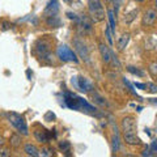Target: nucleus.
Returning <instances> with one entry per match:
<instances>
[{
	"instance_id": "1",
	"label": "nucleus",
	"mask_w": 157,
	"mask_h": 157,
	"mask_svg": "<svg viewBox=\"0 0 157 157\" xmlns=\"http://www.w3.org/2000/svg\"><path fill=\"white\" fill-rule=\"evenodd\" d=\"M66 104L70 109L73 110H80V111H88V113H93L96 111V109L93 106H90L88 102L81 97H77L76 94L72 93H66Z\"/></svg>"
},
{
	"instance_id": "2",
	"label": "nucleus",
	"mask_w": 157,
	"mask_h": 157,
	"mask_svg": "<svg viewBox=\"0 0 157 157\" xmlns=\"http://www.w3.org/2000/svg\"><path fill=\"white\" fill-rule=\"evenodd\" d=\"M88 11L93 21L100 22L105 20V9L101 0H88Z\"/></svg>"
},
{
	"instance_id": "3",
	"label": "nucleus",
	"mask_w": 157,
	"mask_h": 157,
	"mask_svg": "<svg viewBox=\"0 0 157 157\" xmlns=\"http://www.w3.org/2000/svg\"><path fill=\"white\" fill-rule=\"evenodd\" d=\"M56 54H58V58L60 59V60H63V62L78 63V58L76 55V52L67 45H59L58 50H56Z\"/></svg>"
},
{
	"instance_id": "4",
	"label": "nucleus",
	"mask_w": 157,
	"mask_h": 157,
	"mask_svg": "<svg viewBox=\"0 0 157 157\" xmlns=\"http://www.w3.org/2000/svg\"><path fill=\"white\" fill-rule=\"evenodd\" d=\"M8 117H9V122H11V124L20 132V134H22V135H28L29 134L26 122L21 115L16 114V113H11Z\"/></svg>"
},
{
	"instance_id": "5",
	"label": "nucleus",
	"mask_w": 157,
	"mask_h": 157,
	"mask_svg": "<svg viewBox=\"0 0 157 157\" xmlns=\"http://www.w3.org/2000/svg\"><path fill=\"white\" fill-rule=\"evenodd\" d=\"M72 84L75 85L76 89H78L82 93H89L93 89V85L92 82L88 80V78L82 77V76H78V77H72Z\"/></svg>"
},
{
	"instance_id": "6",
	"label": "nucleus",
	"mask_w": 157,
	"mask_h": 157,
	"mask_svg": "<svg viewBox=\"0 0 157 157\" xmlns=\"http://www.w3.org/2000/svg\"><path fill=\"white\" fill-rule=\"evenodd\" d=\"M73 47H75L76 52L78 54V56H80L82 60L89 62V51H88V47L84 45V42L75 39V41H73Z\"/></svg>"
},
{
	"instance_id": "7",
	"label": "nucleus",
	"mask_w": 157,
	"mask_h": 157,
	"mask_svg": "<svg viewBox=\"0 0 157 157\" xmlns=\"http://www.w3.org/2000/svg\"><path fill=\"white\" fill-rule=\"evenodd\" d=\"M122 131L123 134H128V132H136V123L132 117H126L122 119Z\"/></svg>"
},
{
	"instance_id": "8",
	"label": "nucleus",
	"mask_w": 157,
	"mask_h": 157,
	"mask_svg": "<svg viewBox=\"0 0 157 157\" xmlns=\"http://www.w3.org/2000/svg\"><path fill=\"white\" fill-rule=\"evenodd\" d=\"M156 21H157V12L155 9H148L143 16V25L152 26V25H155Z\"/></svg>"
},
{
	"instance_id": "9",
	"label": "nucleus",
	"mask_w": 157,
	"mask_h": 157,
	"mask_svg": "<svg viewBox=\"0 0 157 157\" xmlns=\"http://www.w3.org/2000/svg\"><path fill=\"white\" fill-rule=\"evenodd\" d=\"M58 11H59V3H58V0H50V3L47 4V7L45 9V16L46 17L56 16Z\"/></svg>"
},
{
	"instance_id": "10",
	"label": "nucleus",
	"mask_w": 157,
	"mask_h": 157,
	"mask_svg": "<svg viewBox=\"0 0 157 157\" xmlns=\"http://www.w3.org/2000/svg\"><path fill=\"white\" fill-rule=\"evenodd\" d=\"M100 54L102 56V60H104L106 64H109L111 62V55H113V50L110 47H107L105 43H100Z\"/></svg>"
},
{
	"instance_id": "11",
	"label": "nucleus",
	"mask_w": 157,
	"mask_h": 157,
	"mask_svg": "<svg viewBox=\"0 0 157 157\" xmlns=\"http://www.w3.org/2000/svg\"><path fill=\"white\" fill-rule=\"evenodd\" d=\"M123 137H124L126 144H128V145H139L140 144V139L137 137L136 132H128V134H123Z\"/></svg>"
},
{
	"instance_id": "12",
	"label": "nucleus",
	"mask_w": 157,
	"mask_h": 157,
	"mask_svg": "<svg viewBox=\"0 0 157 157\" xmlns=\"http://www.w3.org/2000/svg\"><path fill=\"white\" fill-rule=\"evenodd\" d=\"M130 42V34L126 33V34H122V36L119 37V39L117 41V50L118 51H123L126 46L128 45Z\"/></svg>"
},
{
	"instance_id": "13",
	"label": "nucleus",
	"mask_w": 157,
	"mask_h": 157,
	"mask_svg": "<svg viewBox=\"0 0 157 157\" xmlns=\"http://www.w3.org/2000/svg\"><path fill=\"white\" fill-rule=\"evenodd\" d=\"M24 151H25V153L28 156H33V157H37V156L41 155V151H39L34 144H30V143L24 147Z\"/></svg>"
},
{
	"instance_id": "14",
	"label": "nucleus",
	"mask_w": 157,
	"mask_h": 157,
	"mask_svg": "<svg viewBox=\"0 0 157 157\" xmlns=\"http://www.w3.org/2000/svg\"><path fill=\"white\" fill-rule=\"evenodd\" d=\"M107 17H109V26L111 29V33L115 34V26H117L115 12L113 11V9H107Z\"/></svg>"
},
{
	"instance_id": "15",
	"label": "nucleus",
	"mask_w": 157,
	"mask_h": 157,
	"mask_svg": "<svg viewBox=\"0 0 157 157\" xmlns=\"http://www.w3.org/2000/svg\"><path fill=\"white\" fill-rule=\"evenodd\" d=\"M34 136H36L37 141H39V143H47V140H48V135L46 131H36L34 132Z\"/></svg>"
},
{
	"instance_id": "16",
	"label": "nucleus",
	"mask_w": 157,
	"mask_h": 157,
	"mask_svg": "<svg viewBox=\"0 0 157 157\" xmlns=\"http://www.w3.org/2000/svg\"><path fill=\"white\" fill-rule=\"evenodd\" d=\"M9 143H11L13 148H18L21 145V136L18 134H12L11 137H9Z\"/></svg>"
},
{
	"instance_id": "17",
	"label": "nucleus",
	"mask_w": 157,
	"mask_h": 157,
	"mask_svg": "<svg viewBox=\"0 0 157 157\" xmlns=\"http://www.w3.org/2000/svg\"><path fill=\"white\" fill-rule=\"evenodd\" d=\"M127 70H128V72H131L132 75H136V76H139V77H143L144 76V72L139 70V68H136V67H132V66H128L127 67Z\"/></svg>"
},
{
	"instance_id": "18",
	"label": "nucleus",
	"mask_w": 157,
	"mask_h": 157,
	"mask_svg": "<svg viewBox=\"0 0 157 157\" xmlns=\"http://www.w3.org/2000/svg\"><path fill=\"white\" fill-rule=\"evenodd\" d=\"M105 33H106V39H107V42H109V45L113 46V36H114V34L111 33V29H110L109 25H106V30H105Z\"/></svg>"
},
{
	"instance_id": "19",
	"label": "nucleus",
	"mask_w": 157,
	"mask_h": 157,
	"mask_svg": "<svg viewBox=\"0 0 157 157\" xmlns=\"http://www.w3.org/2000/svg\"><path fill=\"white\" fill-rule=\"evenodd\" d=\"M145 90H148L151 93H157V85L153 82H147L145 84Z\"/></svg>"
},
{
	"instance_id": "20",
	"label": "nucleus",
	"mask_w": 157,
	"mask_h": 157,
	"mask_svg": "<svg viewBox=\"0 0 157 157\" xmlns=\"http://www.w3.org/2000/svg\"><path fill=\"white\" fill-rule=\"evenodd\" d=\"M118 149H119V137H118V135L115 134L113 136V151L117 152Z\"/></svg>"
},
{
	"instance_id": "21",
	"label": "nucleus",
	"mask_w": 157,
	"mask_h": 157,
	"mask_svg": "<svg viewBox=\"0 0 157 157\" xmlns=\"http://www.w3.org/2000/svg\"><path fill=\"white\" fill-rule=\"evenodd\" d=\"M93 98H94V101L97 102V104H100L101 106H106L107 105L106 101H104V98H102L100 94H94V96H93Z\"/></svg>"
},
{
	"instance_id": "22",
	"label": "nucleus",
	"mask_w": 157,
	"mask_h": 157,
	"mask_svg": "<svg viewBox=\"0 0 157 157\" xmlns=\"http://www.w3.org/2000/svg\"><path fill=\"white\" fill-rule=\"evenodd\" d=\"M149 72L153 76H157V62H153L149 64Z\"/></svg>"
},
{
	"instance_id": "23",
	"label": "nucleus",
	"mask_w": 157,
	"mask_h": 157,
	"mask_svg": "<svg viewBox=\"0 0 157 157\" xmlns=\"http://www.w3.org/2000/svg\"><path fill=\"white\" fill-rule=\"evenodd\" d=\"M134 14H137V9H134V11H132L131 13H128V14H127V16H126V22H131L132 21V20H134L135 18V16H134Z\"/></svg>"
},
{
	"instance_id": "24",
	"label": "nucleus",
	"mask_w": 157,
	"mask_h": 157,
	"mask_svg": "<svg viewBox=\"0 0 157 157\" xmlns=\"http://www.w3.org/2000/svg\"><path fill=\"white\" fill-rule=\"evenodd\" d=\"M52 149L51 148H42V151H41V155L42 156H52Z\"/></svg>"
},
{
	"instance_id": "25",
	"label": "nucleus",
	"mask_w": 157,
	"mask_h": 157,
	"mask_svg": "<svg viewBox=\"0 0 157 157\" xmlns=\"http://www.w3.org/2000/svg\"><path fill=\"white\" fill-rule=\"evenodd\" d=\"M149 149H151V152H153V155L157 153V139H155L153 141H152V144H151V147H149Z\"/></svg>"
},
{
	"instance_id": "26",
	"label": "nucleus",
	"mask_w": 157,
	"mask_h": 157,
	"mask_svg": "<svg viewBox=\"0 0 157 157\" xmlns=\"http://www.w3.org/2000/svg\"><path fill=\"white\" fill-rule=\"evenodd\" d=\"M59 147H60L62 151H67L68 148H70V144H68L67 141H63V143H60V145H59Z\"/></svg>"
},
{
	"instance_id": "27",
	"label": "nucleus",
	"mask_w": 157,
	"mask_h": 157,
	"mask_svg": "<svg viewBox=\"0 0 157 157\" xmlns=\"http://www.w3.org/2000/svg\"><path fill=\"white\" fill-rule=\"evenodd\" d=\"M135 86L141 90H145V84H143V82H135Z\"/></svg>"
},
{
	"instance_id": "28",
	"label": "nucleus",
	"mask_w": 157,
	"mask_h": 157,
	"mask_svg": "<svg viewBox=\"0 0 157 157\" xmlns=\"http://www.w3.org/2000/svg\"><path fill=\"white\" fill-rule=\"evenodd\" d=\"M149 102H151V104H157V98H151Z\"/></svg>"
},
{
	"instance_id": "29",
	"label": "nucleus",
	"mask_w": 157,
	"mask_h": 157,
	"mask_svg": "<svg viewBox=\"0 0 157 157\" xmlns=\"http://www.w3.org/2000/svg\"><path fill=\"white\" fill-rule=\"evenodd\" d=\"M4 145V140H3V137L0 136V147H3Z\"/></svg>"
},
{
	"instance_id": "30",
	"label": "nucleus",
	"mask_w": 157,
	"mask_h": 157,
	"mask_svg": "<svg viewBox=\"0 0 157 157\" xmlns=\"http://www.w3.org/2000/svg\"><path fill=\"white\" fill-rule=\"evenodd\" d=\"M113 2H114V4H119V3L122 2V0H113Z\"/></svg>"
},
{
	"instance_id": "31",
	"label": "nucleus",
	"mask_w": 157,
	"mask_h": 157,
	"mask_svg": "<svg viewBox=\"0 0 157 157\" xmlns=\"http://www.w3.org/2000/svg\"><path fill=\"white\" fill-rule=\"evenodd\" d=\"M135 2H136V3H143L144 0H135Z\"/></svg>"
},
{
	"instance_id": "32",
	"label": "nucleus",
	"mask_w": 157,
	"mask_h": 157,
	"mask_svg": "<svg viewBox=\"0 0 157 157\" xmlns=\"http://www.w3.org/2000/svg\"><path fill=\"white\" fill-rule=\"evenodd\" d=\"M155 7L157 8V0H155Z\"/></svg>"
}]
</instances>
